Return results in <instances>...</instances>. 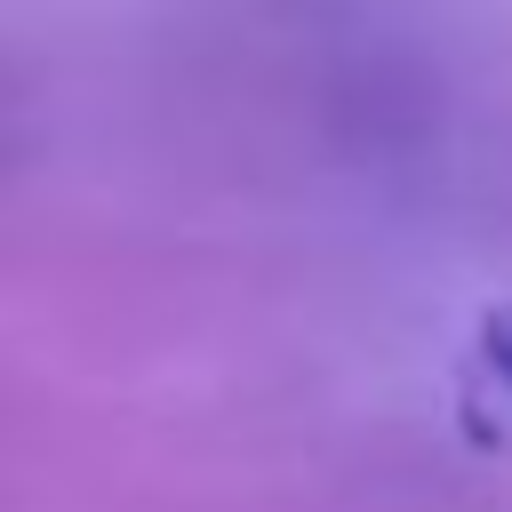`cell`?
Wrapping results in <instances>:
<instances>
[{
    "label": "cell",
    "instance_id": "6da1fadb",
    "mask_svg": "<svg viewBox=\"0 0 512 512\" xmlns=\"http://www.w3.org/2000/svg\"><path fill=\"white\" fill-rule=\"evenodd\" d=\"M480 360H488V376L512 392V304H496V312L480 320Z\"/></svg>",
    "mask_w": 512,
    "mask_h": 512
}]
</instances>
